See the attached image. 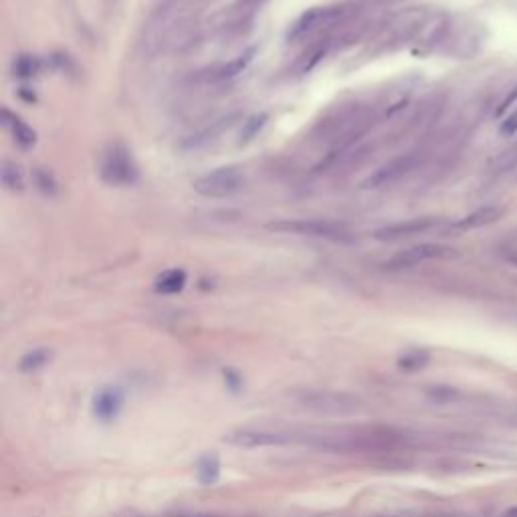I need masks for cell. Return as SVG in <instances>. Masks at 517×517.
<instances>
[{
	"instance_id": "cell-4",
	"label": "cell",
	"mask_w": 517,
	"mask_h": 517,
	"mask_svg": "<svg viewBox=\"0 0 517 517\" xmlns=\"http://www.w3.org/2000/svg\"><path fill=\"white\" fill-rule=\"evenodd\" d=\"M457 257V251L445 247V245H437V243H424V245H414L410 249H404L396 253L394 257H390L384 267L388 271H402V269H410L417 267L424 261H432V258H453Z\"/></svg>"
},
{
	"instance_id": "cell-5",
	"label": "cell",
	"mask_w": 517,
	"mask_h": 517,
	"mask_svg": "<svg viewBox=\"0 0 517 517\" xmlns=\"http://www.w3.org/2000/svg\"><path fill=\"white\" fill-rule=\"evenodd\" d=\"M421 162V154L419 152H406L400 154L396 158H392L390 162L382 164L374 174H370L364 180V189H382V186H390L394 182H398L400 178H404L406 174H410Z\"/></svg>"
},
{
	"instance_id": "cell-11",
	"label": "cell",
	"mask_w": 517,
	"mask_h": 517,
	"mask_svg": "<svg viewBox=\"0 0 517 517\" xmlns=\"http://www.w3.org/2000/svg\"><path fill=\"white\" fill-rule=\"evenodd\" d=\"M2 123L12 132V136H15V140H17L19 146L30 148L35 143V132L24 121L17 118V116H12L8 109H2Z\"/></svg>"
},
{
	"instance_id": "cell-1",
	"label": "cell",
	"mask_w": 517,
	"mask_h": 517,
	"mask_svg": "<svg viewBox=\"0 0 517 517\" xmlns=\"http://www.w3.org/2000/svg\"><path fill=\"white\" fill-rule=\"evenodd\" d=\"M271 231L277 233H293V235L317 236V238H329L338 243H350L353 235L344 222L328 220V218H301V220H283V222H271Z\"/></svg>"
},
{
	"instance_id": "cell-13",
	"label": "cell",
	"mask_w": 517,
	"mask_h": 517,
	"mask_svg": "<svg viewBox=\"0 0 517 517\" xmlns=\"http://www.w3.org/2000/svg\"><path fill=\"white\" fill-rule=\"evenodd\" d=\"M196 477L202 485H212L220 477V461L216 455H202L196 463Z\"/></svg>"
},
{
	"instance_id": "cell-7",
	"label": "cell",
	"mask_w": 517,
	"mask_h": 517,
	"mask_svg": "<svg viewBox=\"0 0 517 517\" xmlns=\"http://www.w3.org/2000/svg\"><path fill=\"white\" fill-rule=\"evenodd\" d=\"M340 15H342V8H311L291 26L289 39H301L324 24H331Z\"/></svg>"
},
{
	"instance_id": "cell-17",
	"label": "cell",
	"mask_w": 517,
	"mask_h": 517,
	"mask_svg": "<svg viewBox=\"0 0 517 517\" xmlns=\"http://www.w3.org/2000/svg\"><path fill=\"white\" fill-rule=\"evenodd\" d=\"M2 184L10 190H21L23 189V172L21 168L15 164L2 166Z\"/></svg>"
},
{
	"instance_id": "cell-18",
	"label": "cell",
	"mask_w": 517,
	"mask_h": 517,
	"mask_svg": "<svg viewBox=\"0 0 517 517\" xmlns=\"http://www.w3.org/2000/svg\"><path fill=\"white\" fill-rule=\"evenodd\" d=\"M39 71V61L37 57H30V55H23L15 61V73L19 77H33L35 73Z\"/></svg>"
},
{
	"instance_id": "cell-9",
	"label": "cell",
	"mask_w": 517,
	"mask_h": 517,
	"mask_svg": "<svg viewBox=\"0 0 517 517\" xmlns=\"http://www.w3.org/2000/svg\"><path fill=\"white\" fill-rule=\"evenodd\" d=\"M123 406V394L114 386H105L101 388L94 396V414L95 419H99L101 423H109L119 414Z\"/></svg>"
},
{
	"instance_id": "cell-6",
	"label": "cell",
	"mask_w": 517,
	"mask_h": 517,
	"mask_svg": "<svg viewBox=\"0 0 517 517\" xmlns=\"http://www.w3.org/2000/svg\"><path fill=\"white\" fill-rule=\"evenodd\" d=\"M441 225V218H432V216H423V218H410L404 222H396L390 227H384L374 233L378 240H400V238H408V236L424 235L432 229H437Z\"/></svg>"
},
{
	"instance_id": "cell-2",
	"label": "cell",
	"mask_w": 517,
	"mask_h": 517,
	"mask_svg": "<svg viewBox=\"0 0 517 517\" xmlns=\"http://www.w3.org/2000/svg\"><path fill=\"white\" fill-rule=\"evenodd\" d=\"M243 184H245V176L236 168H231V166L216 168V170L202 174L200 178H196L192 182L194 190L200 196H207V198H227V196H233V194H236L238 190L243 189Z\"/></svg>"
},
{
	"instance_id": "cell-21",
	"label": "cell",
	"mask_w": 517,
	"mask_h": 517,
	"mask_svg": "<svg viewBox=\"0 0 517 517\" xmlns=\"http://www.w3.org/2000/svg\"><path fill=\"white\" fill-rule=\"evenodd\" d=\"M225 372H227V374H225V380H227V384H229V386H231L233 390H236V388H238V386L243 384L240 376H236L233 370H225Z\"/></svg>"
},
{
	"instance_id": "cell-3",
	"label": "cell",
	"mask_w": 517,
	"mask_h": 517,
	"mask_svg": "<svg viewBox=\"0 0 517 517\" xmlns=\"http://www.w3.org/2000/svg\"><path fill=\"white\" fill-rule=\"evenodd\" d=\"M101 178L112 186H130L138 180V166L123 146H112L105 152Z\"/></svg>"
},
{
	"instance_id": "cell-19",
	"label": "cell",
	"mask_w": 517,
	"mask_h": 517,
	"mask_svg": "<svg viewBox=\"0 0 517 517\" xmlns=\"http://www.w3.org/2000/svg\"><path fill=\"white\" fill-rule=\"evenodd\" d=\"M499 134L505 138H511L514 134H517V109H514L507 118L501 121L499 125Z\"/></svg>"
},
{
	"instance_id": "cell-20",
	"label": "cell",
	"mask_w": 517,
	"mask_h": 517,
	"mask_svg": "<svg viewBox=\"0 0 517 517\" xmlns=\"http://www.w3.org/2000/svg\"><path fill=\"white\" fill-rule=\"evenodd\" d=\"M516 101H517V85L511 89V91H509V94L503 97V101H501V103H499V107L495 109V116H503V114L509 109V105H514Z\"/></svg>"
},
{
	"instance_id": "cell-15",
	"label": "cell",
	"mask_w": 517,
	"mask_h": 517,
	"mask_svg": "<svg viewBox=\"0 0 517 517\" xmlns=\"http://www.w3.org/2000/svg\"><path fill=\"white\" fill-rule=\"evenodd\" d=\"M49 356H51V353H49L47 350H43V348L24 353L23 358H21V362H19V368H21L23 372H37L39 368H43V366L47 364Z\"/></svg>"
},
{
	"instance_id": "cell-12",
	"label": "cell",
	"mask_w": 517,
	"mask_h": 517,
	"mask_svg": "<svg viewBox=\"0 0 517 517\" xmlns=\"http://www.w3.org/2000/svg\"><path fill=\"white\" fill-rule=\"evenodd\" d=\"M186 285V273L182 269H170V271H164L158 279H156V291L158 293H178L182 291Z\"/></svg>"
},
{
	"instance_id": "cell-8",
	"label": "cell",
	"mask_w": 517,
	"mask_h": 517,
	"mask_svg": "<svg viewBox=\"0 0 517 517\" xmlns=\"http://www.w3.org/2000/svg\"><path fill=\"white\" fill-rule=\"evenodd\" d=\"M251 55L253 51L245 53V55H238L236 59L229 61V63H222V65H214V67H209V69L198 71L194 75L196 81H202V83H218V81H227V79H233L238 73L247 69V65L251 63Z\"/></svg>"
},
{
	"instance_id": "cell-16",
	"label": "cell",
	"mask_w": 517,
	"mask_h": 517,
	"mask_svg": "<svg viewBox=\"0 0 517 517\" xmlns=\"http://www.w3.org/2000/svg\"><path fill=\"white\" fill-rule=\"evenodd\" d=\"M426 362H428V353L423 350H414V352L404 353L398 360V366L406 372H414V370H421Z\"/></svg>"
},
{
	"instance_id": "cell-14",
	"label": "cell",
	"mask_w": 517,
	"mask_h": 517,
	"mask_svg": "<svg viewBox=\"0 0 517 517\" xmlns=\"http://www.w3.org/2000/svg\"><path fill=\"white\" fill-rule=\"evenodd\" d=\"M517 166V143L511 148H505L491 160V172H509Z\"/></svg>"
},
{
	"instance_id": "cell-10",
	"label": "cell",
	"mask_w": 517,
	"mask_h": 517,
	"mask_svg": "<svg viewBox=\"0 0 517 517\" xmlns=\"http://www.w3.org/2000/svg\"><path fill=\"white\" fill-rule=\"evenodd\" d=\"M505 214V209L503 207H497V204H491V207H481L475 212L467 214L465 218H461L455 227L459 231H473V229H481V227H487V225H493L497 222L501 216Z\"/></svg>"
}]
</instances>
